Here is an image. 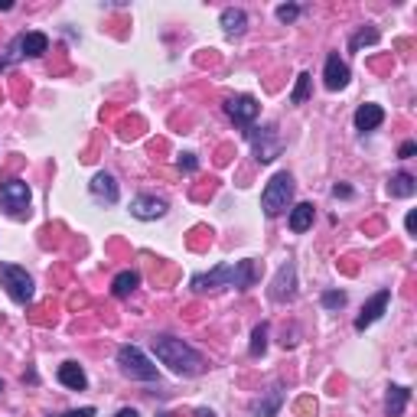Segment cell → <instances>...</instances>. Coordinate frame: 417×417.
<instances>
[{
	"label": "cell",
	"instance_id": "cell-29",
	"mask_svg": "<svg viewBox=\"0 0 417 417\" xmlns=\"http://www.w3.org/2000/svg\"><path fill=\"white\" fill-rule=\"evenodd\" d=\"M417 154V144L414 140H408V144H401V150H398V157H401V160H411V157Z\"/></svg>",
	"mask_w": 417,
	"mask_h": 417
},
{
	"label": "cell",
	"instance_id": "cell-17",
	"mask_svg": "<svg viewBox=\"0 0 417 417\" xmlns=\"http://www.w3.org/2000/svg\"><path fill=\"white\" fill-rule=\"evenodd\" d=\"M218 20H222L225 36H241V33L248 30V16H245V10H238V7H225Z\"/></svg>",
	"mask_w": 417,
	"mask_h": 417
},
{
	"label": "cell",
	"instance_id": "cell-23",
	"mask_svg": "<svg viewBox=\"0 0 417 417\" xmlns=\"http://www.w3.org/2000/svg\"><path fill=\"white\" fill-rule=\"evenodd\" d=\"M310 82H313L310 72H300V75H297V85H294V92H290V105H303V101L310 98Z\"/></svg>",
	"mask_w": 417,
	"mask_h": 417
},
{
	"label": "cell",
	"instance_id": "cell-26",
	"mask_svg": "<svg viewBox=\"0 0 417 417\" xmlns=\"http://www.w3.org/2000/svg\"><path fill=\"white\" fill-rule=\"evenodd\" d=\"M323 307H326V310L346 307V290H326V294H323Z\"/></svg>",
	"mask_w": 417,
	"mask_h": 417
},
{
	"label": "cell",
	"instance_id": "cell-4",
	"mask_svg": "<svg viewBox=\"0 0 417 417\" xmlns=\"http://www.w3.org/2000/svg\"><path fill=\"white\" fill-rule=\"evenodd\" d=\"M117 365L127 379L134 381H157V365L150 362L137 346H121L117 349Z\"/></svg>",
	"mask_w": 417,
	"mask_h": 417
},
{
	"label": "cell",
	"instance_id": "cell-15",
	"mask_svg": "<svg viewBox=\"0 0 417 417\" xmlns=\"http://www.w3.org/2000/svg\"><path fill=\"white\" fill-rule=\"evenodd\" d=\"M92 196L95 199H101V202H108V206H115L117 202V183H115V176L111 173H95L92 176Z\"/></svg>",
	"mask_w": 417,
	"mask_h": 417
},
{
	"label": "cell",
	"instance_id": "cell-31",
	"mask_svg": "<svg viewBox=\"0 0 417 417\" xmlns=\"http://www.w3.org/2000/svg\"><path fill=\"white\" fill-rule=\"evenodd\" d=\"M332 196H336V199H339V196H342V199H349V196H352V189H349V186H342V183H336V186H332Z\"/></svg>",
	"mask_w": 417,
	"mask_h": 417
},
{
	"label": "cell",
	"instance_id": "cell-7",
	"mask_svg": "<svg viewBox=\"0 0 417 417\" xmlns=\"http://www.w3.org/2000/svg\"><path fill=\"white\" fill-rule=\"evenodd\" d=\"M0 206L7 208L10 216H26L30 212V186L23 179H7L0 186Z\"/></svg>",
	"mask_w": 417,
	"mask_h": 417
},
{
	"label": "cell",
	"instance_id": "cell-2",
	"mask_svg": "<svg viewBox=\"0 0 417 417\" xmlns=\"http://www.w3.org/2000/svg\"><path fill=\"white\" fill-rule=\"evenodd\" d=\"M154 352L163 365H170L176 375L183 379H196L206 371V359L196 352L193 346H186L183 339H173V336H157L154 339Z\"/></svg>",
	"mask_w": 417,
	"mask_h": 417
},
{
	"label": "cell",
	"instance_id": "cell-18",
	"mask_svg": "<svg viewBox=\"0 0 417 417\" xmlns=\"http://www.w3.org/2000/svg\"><path fill=\"white\" fill-rule=\"evenodd\" d=\"M411 401V391L404 385H391L388 388V398H385V414L388 417H401L404 408H408Z\"/></svg>",
	"mask_w": 417,
	"mask_h": 417
},
{
	"label": "cell",
	"instance_id": "cell-35",
	"mask_svg": "<svg viewBox=\"0 0 417 417\" xmlns=\"http://www.w3.org/2000/svg\"><path fill=\"white\" fill-rule=\"evenodd\" d=\"M0 391H4V381H0Z\"/></svg>",
	"mask_w": 417,
	"mask_h": 417
},
{
	"label": "cell",
	"instance_id": "cell-8",
	"mask_svg": "<svg viewBox=\"0 0 417 417\" xmlns=\"http://www.w3.org/2000/svg\"><path fill=\"white\" fill-rule=\"evenodd\" d=\"M258 101L251 98V95H235V98H228L225 101V115L232 117L235 124H238V127H251V124H255V117H258Z\"/></svg>",
	"mask_w": 417,
	"mask_h": 417
},
{
	"label": "cell",
	"instance_id": "cell-20",
	"mask_svg": "<svg viewBox=\"0 0 417 417\" xmlns=\"http://www.w3.org/2000/svg\"><path fill=\"white\" fill-rule=\"evenodd\" d=\"M381 121H385L381 105H362V108L356 111V127H359V131H375Z\"/></svg>",
	"mask_w": 417,
	"mask_h": 417
},
{
	"label": "cell",
	"instance_id": "cell-12",
	"mask_svg": "<svg viewBox=\"0 0 417 417\" xmlns=\"http://www.w3.org/2000/svg\"><path fill=\"white\" fill-rule=\"evenodd\" d=\"M49 53V36L46 33H23V36L14 39V56H30V59H39V56Z\"/></svg>",
	"mask_w": 417,
	"mask_h": 417
},
{
	"label": "cell",
	"instance_id": "cell-13",
	"mask_svg": "<svg viewBox=\"0 0 417 417\" xmlns=\"http://www.w3.org/2000/svg\"><path fill=\"white\" fill-rule=\"evenodd\" d=\"M323 78H326V88H329V92H339V88L349 85V65L339 59V53H329V56H326Z\"/></svg>",
	"mask_w": 417,
	"mask_h": 417
},
{
	"label": "cell",
	"instance_id": "cell-21",
	"mask_svg": "<svg viewBox=\"0 0 417 417\" xmlns=\"http://www.w3.org/2000/svg\"><path fill=\"white\" fill-rule=\"evenodd\" d=\"M313 216H317V212H313V202H300V206H294L290 208V228H294L297 235L307 232L310 225H313Z\"/></svg>",
	"mask_w": 417,
	"mask_h": 417
},
{
	"label": "cell",
	"instance_id": "cell-24",
	"mask_svg": "<svg viewBox=\"0 0 417 417\" xmlns=\"http://www.w3.org/2000/svg\"><path fill=\"white\" fill-rule=\"evenodd\" d=\"M371 43H379V30H362V33H356V36L349 39V49L359 53L362 46H371Z\"/></svg>",
	"mask_w": 417,
	"mask_h": 417
},
{
	"label": "cell",
	"instance_id": "cell-3",
	"mask_svg": "<svg viewBox=\"0 0 417 417\" xmlns=\"http://www.w3.org/2000/svg\"><path fill=\"white\" fill-rule=\"evenodd\" d=\"M290 199H294V176L290 173H274L268 186L261 193V208L268 218H278L280 212L290 208Z\"/></svg>",
	"mask_w": 417,
	"mask_h": 417
},
{
	"label": "cell",
	"instance_id": "cell-16",
	"mask_svg": "<svg viewBox=\"0 0 417 417\" xmlns=\"http://www.w3.org/2000/svg\"><path fill=\"white\" fill-rule=\"evenodd\" d=\"M59 381L65 388H72V391H85L88 388V379H85V371H82L78 362H62L59 365Z\"/></svg>",
	"mask_w": 417,
	"mask_h": 417
},
{
	"label": "cell",
	"instance_id": "cell-28",
	"mask_svg": "<svg viewBox=\"0 0 417 417\" xmlns=\"http://www.w3.org/2000/svg\"><path fill=\"white\" fill-rule=\"evenodd\" d=\"M196 167H199V160H196V154H183V157H179V170L193 173Z\"/></svg>",
	"mask_w": 417,
	"mask_h": 417
},
{
	"label": "cell",
	"instance_id": "cell-1",
	"mask_svg": "<svg viewBox=\"0 0 417 417\" xmlns=\"http://www.w3.org/2000/svg\"><path fill=\"white\" fill-rule=\"evenodd\" d=\"M258 264L255 261H238V264H218L208 274H196L193 278V290L196 294H206V290H216V287H238V290H248V287L258 284Z\"/></svg>",
	"mask_w": 417,
	"mask_h": 417
},
{
	"label": "cell",
	"instance_id": "cell-34",
	"mask_svg": "<svg viewBox=\"0 0 417 417\" xmlns=\"http://www.w3.org/2000/svg\"><path fill=\"white\" fill-rule=\"evenodd\" d=\"M196 417H216V414H212L208 408H199V411H196Z\"/></svg>",
	"mask_w": 417,
	"mask_h": 417
},
{
	"label": "cell",
	"instance_id": "cell-19",
	"mask_svg": "<svg viewBox=\"0 0 417 417\" xmlns=\"http://www.w3.org/2000/svg\"><path fill=\"white\" fill-rule=\"evenodd\" d=\"M388 193H391L394 199H411V196L417 193V179L411 176V173H394V176L388 179Z\"/></svg>",
	"mask_w": 417,
	"mask_h": 417
},
{
	"label": "cell",
	"instance_id": "cell-30",
	"mask_svg": "<svg viewBox=\"0 0 417 417\" xmlns=\"http://www.w3.org/2000/svg\"><path fill=\"white\" fill-rule=\"evenodd\" d=\"M53 417H95V408H82V411H69V414H53Z\"/></svg>",
	"mask_w": 417,
	"mask_h": 417
},
{
	"label": "cell",
	"instance_id": "cell-9",
	"mask_svg": "<svg viewBox=\"0 0 417 417\" xmlns=\"http://www.w3.org/2000/svg\"><path fill=\"white\" fill-rule=\"evenodd\" d=\"M294 297H297V268H294V261H287V264H280L278 278L270 284V300L290 303Z\"/></svg>",
	"mask_w": 417,
	"mask_h": 417
},
{
	"label": "cell",
	"instance_id": "cell-6",
	"mask_svg": "<svg viewBox=\"0 0 417 417\" xmlns=\"http://www.w3.org/2000/svg\"><path fill=\"white\" fill-rule=\"evenodd\" d=\"M0 280L7 287V294L16 303H30L33 300V278L26 274V268H16V264H0Z\"/></svg>",
	"mask_w": 417,
	"mask_h": 417
},
{
	"label": "cell",
	"instance_id": "cell-22",
	"mask_svg": "<svg viewBox=\"0 0 417 417\" xmlns=\"http://www.w3.org/2000/svg\"><path fill=\"white\" fill-rule=\"evenodd\" d=\"M137 284H140V274H137V270H121V274L111 280V294H115V297H127Z\"/></svg>",
	"mask_w": 417,
	"mask_h": 417
},
{
	"label": "cell",
	"instance_id": "cell-5",
	"mask_svg": "<svg viewBox=\"0 0 417 417\" xmlns=\"http://www.w3.org/2000/svg\"><path fill=\"white\" fill-rule=\"evenodd\" d=\"M245 134H248V140H251V147H255L258 163L278 160L280 150H284V140H280V134H278L274 124H268V127H248Z\"/></svg>",
	"mask_w": 417,
	"mask_h": 417
},
{
	"label": "cell",
	"instance_id": "cell-14",
	"mask_svg": "<svg viewBox=\"0 0 417 417\" xmlns=\"http://www.w3.org/2000/svg\"><path fill=\"white\" fill-rule=\"evenodd\" d=\"M280 404H284V388L274 385L264 398H258V401L251 404V417H278Z\"/></svg>",
	"mask_w": 417,
	"mask_h": 417
},
{
	"label": "cell",
	"instance_id": "cell-10",
	"mask_svg": "<svg viewBox=\"0 0 417 417\" xmlns=\"http://www.w3.org/2000/svg\"><path fill=\"white\" fill-rule=\"evenodd\" d=\"M388 303H391V290H379V294H375V297H371V300L362 307V313L356 317V329L362 332V329H369L371 323H379V320L385 317Z\"/></svg>",
	"mask_w": 417,
	"mask_h": 417
},
{
	"label": "cell",
	"instance_id": "cell-33",
	"mask_svg": "<svg viewBox=\"0 0 417 417\" xmlns=\"http://www.w3.org/2000/svg\"><path fill=\"white\" fill-rule=\"evenodd\" d=\"M115 417H140V414H137V411H134V408H121Z\"/></svg>",
	"mask_w": 417,
	"mask_h": 417
},
{
	"label": "cell",
	"instance_id": "cell-11",
	"mask_svg": "<svg viewBox=\"0 0 417 417\" xmlns=\"http://www.w3.org/2000/svg\"><path fill=\"white\" fill-rule=\"evenodd\" d=\"M167 199H157V196H137L131 202V216L140 218V222H154V218H163L167 216Z\"/></svg>",
	"mask_w": 417,
	"mask_h": 417
},
{
	"label": "cell",
	"instance_id": "cell-27",
	"mask_svg": "<svg viewBox=\"0 0 417 417\" xmlns=\"http://www.w3.org/2000/svg\"><path fill=\"white\" fill-rule=\"evenodd\" d=\"M297 16H300V7H297V4H280V7H278V20H280V23H294Z\"/></svg>",
	"mask_w": 417,
	"mask_h": 417
},
{
	"label": "cell",
	"instance_id": "cell-32",
	"mask_svg": "<svg viewBox=\"0 0 417 417\" xmlns=\"http://www.w3.org/2000/svg\"><path fill=\"white\" fill-rule=\"evenodd\" d=\"M404 225H408V235H414V232H417V212H408Z\"/></svg>",
	"mask_w": 417,
	"mask_h": 417
},
{
	"label": "cell",
	"instance_id": "cell-25",
	"mask_svg": "<svg viewBox=\"0 0 417 417\" xmlns=\"http://www.w3.org/2000/svg\"><path fill=\"white\" fill-rule=\"evenodd\" d=\"M264 349H268V323L251 332V356H264Z\"/></svg>",
	"mask_w": 417,
	"mask_h": 417
}]
</instances>
